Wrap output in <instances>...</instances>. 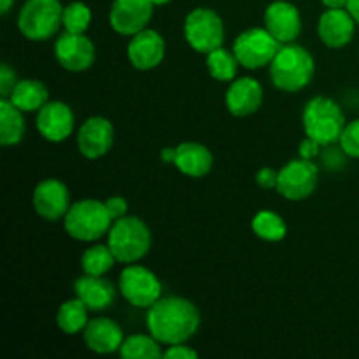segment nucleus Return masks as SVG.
I'll use <instances>...</instances> for the list:
<instances>
[{
    "mask_svg": "<svg viewBox=\"0 0 359 359\" xmlns=\"http://www.w3.org/2000/svg\"><path fill=\"white\" fill-rule=\"evenodd\" d=\"M165 51H167V46L160 32L144 28L142 32L130 39L126 55L137 70H153L163 62Z\"/></svg>",
    "mask_w": 359,
    "mask_h": 359,
    "instance_id": "nucleus-17",
    "label": "nucleus"
},
{
    "mask_svg": "<svg viewBox=\"0 0 359 359\" xmlns=\"http://www.w3.org/2000/svg\"><path fill=\"white\" fill-rule=\"evenodd\" d=\"M83 339L88 349L95 354H112L121 349L125 342L123 330L109 318H95L83 330Z\"/></svg>",
    "mask_w": 359,
    "mask_h": 359,
    "instance_id": "nucleus-20",
    "label": "nucleus"
},
{
    "mask_svg": "<svg viewBox=\"0 0 359 359\" xmlns=\"http://www.w3.org/2000/svg\"><path fill=\"white\" fill-rule=\"evenodd\" d=\"M356 21L347 9H326L319 16L318 35L325 46L332 49L346 48L354 39Z\"/></svg>",
    "mask_w": 359,
    "mask_h": 359,
    "instance_id": "nucleus-18",
    "label": "nucleus"
},
{
    "mask_svg": "<svg viewBox=\"0 0 359 359\" xmlns=\"http://www.w3.org/2000/svg\"><path fill=\"white\" fill-rule=\"evenodd\" d=\"M339 144L344 154H347L351 158H358L359 160V119H354L349 125H346Z\"/></svg>",
    "mask_w": 359,
    "mask_h": 359,
    "instance_id": "nucleus-31",
    "label": "nucleus"
},
{
    "mask_svg": "<svg viewBox=\"0 0 359 359\" xmlns=\"http://www.w3.org/2000/svg\"><path fill=\"white\" fill-rule=\"evenodd\" d=\"M105 207H107L112 221H116V219H121V217L126 216V210H128V202H126L123 196H111V198L105 200Z\"/></svg>",
    "mask_w": 359,
    "mask_h": 359,
    "instance_id": "nucleus-34",
    "label": "nucleus"
},
{
    "mask_svg": "<svg viewBox=\"0 0 359 359\" xmlns=\"http://www.w3.org/2000/svg\"><path fill=\"white\" fill-rule=\"evenodd\" d=\"M163 358L167 359H196L198 358V353L195 349H191L186 344H175V346H170L163 353Z\"/></svg>",
    "mask_w": 359,
    "mask_h": 359,
    "instance_id": "nucleus-35",
    "label": "nucleus"
},
{
    "mask_svg": "<svg viewBox=\"0 0 359 359\" xmlns=\"http://www.w3.org/2000/svg\"><path fill=\"white\" fill-rule=\"evenodd\" d=\"M25 125L23 111L16 107L9 98H0V142L4 147L16 146L23 140Z\"/></svg>",
    "mask_w": 359,
    "mask_h": 359,
    "instance_id": "nucleus-23",
    "label": "nucleus"
},
{
    "mask_svg": "<svg viewBox=\"0 0 359 359\" xmlns=\"http://www.w3.org/2000/svg\"><path fill=\"white\" fill-rule=\"evenodd\" d=\"M146 325L151 335L163 346L186 344L200 328L195 304L181 297H165L147 309Z\"/></svg>",
    "mask_w": 359,
    "mask_h": 359,
    "instance_id": "nucleus-1",
    "label": "nucleus"
},
{
    "mask_svg": "<svg viewBox=\"0 0 359 359\" xmlns=\"http://www.w3.org/2000/svg\"><path fill=\"white\" fill-rule=\"evenodd\" d=\"M18 81L20 79L16 76V70L9 63H2V67H0V97L9 98L14 86L18 84Z\"/></svg>",
    "mask_w": 359,
    "mask_h": 359,
    "instance_id": "nucleus-32",
    "label": "nucleus"
},
{
    "mask_svg": "<svg viewBox=\"0 0 359 359\" xmlns=\"http://www.w3.org/2000/svg\"><path fill=\"white\" fill-rule=\"evenodd\" d=\"M184 37L189 48L202 55H209L224 44L223 20L209 7H196L186 16Z\"/></svg>",
    "mask_w": 359,
    "mask_h": 359,
    "instance_id": "nucleus-7",
    "label": "nucleus"
},
{
    "mask_svg": "<svg viewBox=\"0 0 359 359\" xmlns=\"http://www.w3.org/2000/svg\"><path fill=\"white\" fill-rule=\"evenodd\" d=\"M226 109L235 118L251 116L262 107L263 104V86L252 77H235L224 95Z\"/></svg>",
    "mask_w": 359,
    "mask_h": 359,
    "instance_id": "nucleus-19",
    "label": "nucleus"
},
{
    "mask_svg": "<svg viewBox=\"0 0 359 359\" xmlns=\"http://www.w3.org/2000/svg\"><path fill=\"white\" fill-rule=\"evenodd\" d=\"M112 217L105 202L86 198L72 203L63 217V226L69 237L79 242H95L109 233L112 226Z\"/></svg>",
    "mask_w": 359,
    "mask_h": 359,
    "instance_id": "nucleus-5",
    "label": "nucleus"
},
{
    "mask_svg": "<svg viewBox=\"0 0 359 359\" xmlns=\"http://www.w3.org/2000/svg\"><path fill=\"white\" fill-rule=\"evenodd\" d=\"M174 165L188 177H203L212 170L214 156L203 144L182 142L175 147Z\"/></svg>",
    "mask_w": 359,
    "mask_h": 359,
    "instance_id": "nucleus-22",
    "label": "nucleus"
},
{
    "mask_svg": "<svg viewBox=\"0 0 359 359\" xmlns=\"http://www.w3.org/2000/svg\"><path fill=\"white\" fill-rule=\"evenodd\" d=\"M321 147L323 146L318 140L305 135V139L300 142V147H298V154H300V158H304V160H314V158L319 156V153H321Z\"/></svg>",
    "mask_w": 359,
    "mask_h": 359,
    "instance_id": "nucleus-36",
    "label": "nucleus"
},
{
    "mask_svg": "<svg viewBox=\"0 0 359 359\" xmlns=\"http://www.w3.org/2000/svg\"><path fill=\"white\" fill-rule=\"evenodd\" d=\"M119 291L133 307L149 309L161 298V283L149 269L130 263L119 276Z\"/></svg>",
    "mask_w": 359,
    "mask_h": 359,
    "instance_id": "nucleus-9",
    "label": "nucleus"
},
{
    "mask_svg": "<svg viewBox=\"0 0 359 359\" xmlns=\"http://www.w3.org/2000/svg\"><path fill=\"white\" fill-rule=\"evenodd\" d=\"M88 311L90 309L83 300H79L77 297L70 298L60 305L58 314H56V325L65 335H77L86 328Z\"/></svg>",
    "mask_w": 359,
    "mask_h": 359,
    "instance_id": "nucleus-25",
    "label": "nucleus"
},
{
    "mask_svg": "<svg viewBox=\"0 0 359 359\" xmlns=\"http://www.w3.org/2000/svg\"><path fill=\"white\" fill-rule=\"evenodd\" d=\"M69 188L58 179H44L34 189V209L42 219H63L70 209Z\"/></svg>",
    "mask_w": 359,
    "mask_h": 359,
    "instance_id": "nucleus-14",
    "label": "nucleus"
},
{
    "mask_svg": "<svg viewBox=\"0 0 359 359\" xmlns=\"http://www.w3.org/2000/svg\"><path fill=\"white\" fill-rule=\"evenodd\" d=\"M74 112L65 102H48L37 111L35 126L49 142H63L74 130Z\"/></svg>",
    "mask_w": 359,
    "mask_h": 359,
    "instance_id": "nucleus-16",
    "label": "nucleus"
},
{
    "mask_svg": "<svg viewBox=\"0 0 359 359\" xmlns=\"http://www.w3.org/2000/svg\"><path fill=\"white\" fill-rule=\"evenodd\" d=\"M319 182V168L312 163V160H291L280 168L279 182H277V193L284 198L305 200L316 191Z\"/></svg>",
    "mask_w": 359,
    "mask_h": 359,
    "instance_id": "nucleus-10",
    "label": "nucleus"
},
{
    "mask_svg": "<svg viewBox=\"0 0 359 359\" xmlns=\"http://www.w3.org/2000/svg\"><path fill=\"white\" fill-rule=\"evenodd\" d=\"M153 11L151 0H114L109 11V23L116 34L133 37L147 28Z\"/></svg>",
    "mask_w": 359,
    "mask_h": 359,
    "instance_id": "nucleus-11",
    "label": "nucleus"
},
{
    "mask_svg": "<svg viewBox=\"0 0 359 359\" xmlns=\"http://www.w3.org/2000/svg\"><path fill=\"white\" fill-rule=\"evenodd\" d=\"M256 182L262 189H277V182H279V172H276L270 167H263L262 170L256 174Z\"/></svg>",
    "mask_w": 359,
    "mask_h": 359,
    "instance_id": "nucleus-33",
    "label": "nucleus"
},
{
    "mask_svg": "<svg viewBox=\"0 0 359 359\" xmlns=\"http://www.w3.org/2000/svg\"><path fill=\"white\" fill-rule=\"evenodd\" d=\"M207 56V69H209L210 76L219 83H231L237 77L238 70V60L233 51H228L223 46L214 51H210Z\"/></svg>",
    "mask_w": 359,
    "mask_h": 359,
    "instance_id": "nucleus-27",
    "label": "nucleus"
},
{
    "mask_svg": "<svg viewBox=\"0 0 359 359\" xmlns=\"http://www.w3.org/2000/svg\"><path fill=\"white\" fill-rule=\"evenodd\" d=\"M116 258L109 245H91L81 256V269L90 276H105L114 266Z\"/></svg>",
    "mask_w": 359,
    "mask_h": 359,
    "instance_id": "nucleus-29",
    "label": "nucleus"
},
{
    "mask_svg": "<svg viewBox=\"0 0 359 359\" xmlns=\"http://www.w3.org/2000/svg\"><path fill=\"white\" fill-rule=\"evenodd\" d=\"M151 2H153V6H167L172 0H151Z\"/></svg>",
    "mask_w": 359,
    "mask_h": 359,
    "instance_id": "nucleus-41",
    "label": "nucleus"
},
{
    "mask_svg": "<svg viewBox=\"0 0 359 359\" xmlns=\"http://www.w3.org/2000/svg\"><path fill=\"white\" fill-rule=\"evenodd\" d=\"M326 9H347L349 0H321Z\"/></svg>",
    "mask_w": 359,
    "mask_h": 359,
    "instance_id": "nucleus-37",
    "label": "nucleus"
},
{
    "mask_svg": "<svg viewBox=\"0 0 359 359\" xmlns=\"http://www.w3.org/2000/svg\"><path fill=\"white\" fill-rule=\"evenodd\" d=\"M265 28L280 44H291L302 34L300 11L294 4L276 0L265 11Z\"/></svg>",
    "mask_w": 359,
    "mask_h": 359,
    "instance_id": "nucleus-15",
    "label": "nucleus"
},
{
    "mask_svg": "<svg viewBox=\"0 0 359 359\" xmlns=\"http://www.w3.org/2000/svg\"><path fill=\"white\" fill-rule=\"evenodd\" d=\"M114 144V126L107 118L91 116L77 132V149L88 160L107 154Z\"/></svg>",
    "mask_w": 359,
    "mask_h": 359,
    "instance_id": "nucleus-13",
    "label": "nucleus"
},
{
    "mask_svg": "<svg viewBox=\"0 0 359 359\" xmlns=\"http://www.w3.org/2000/svg\"><path fill=\"white\" fill-rule=\"evenodd\" d=\"M280 46L266 28H249L235 39L231 51L244 69L258 70L272 63Z\"/></svg>",
    "mask_w": 359,
    "mask_h": 359,
    "instance_id": "nucleus-8",
    "label": "nucleus"
},
{
    "mask_svg": "<svg viewBox=\"0 0 359 359\" xmlns=\"http://www.w3.org/2000/svg\"><path fill=\"white\" fill-rule=\"evenodd\" d=\"M347 11H349L351 16L354 18V21H356V25L359 27V0H349Z\"/></svg>",
    "mask_w": 359,
    "mask_h": 359,
    "instance_id": "nucleus-38",
    "label": "nucleus"
},
{
    "mask_svg": "<svg viewBox=\"0 0 359 359\" xmlns=\"http://www.w3.org/2000/svg\"><path fill=\"white\" fill-rule=\"evenodd\" d=\"M74 293L79 300L86 304L90 311H105L114 304L116 290L111 280L104 276H90L84 273L74 283Z\"/></svg>",
    "mask_w": 359,
    "mask_h": 359,
    "instance_id": "nucleus-21",
    "label": "nucleus"
},
{
    "mask_svg": "<svg viewBox=\"0 0 359 359\" xmlns=\"http://www.w3.org/2000/svg\"><path fill=\"white\" fill-rule=\"evenodd\" d=\"M175 160V147H165L161 151V161L163 163H174Z\"/></svg>",
    "mask_w": 359,
    "mask_h": 359,
    "instance_id": "nucleus-39",
    "label": "nucleus"
},
{
    "mask_svg": "<svg viewBox=\"0 0 359 359\" xmlns=\"http://www.w3.org/2000/svg\"><path fill=\"white\" fill-rule=\"evenodd\" d=\"M63 28L72 34H86L91 23V9L84 2H72L63 7Z\"/></svg>",
    "mask_w": 359,
    "mask_h": 359,
    "instance_id": "nucleus-30",
    "label": "nucleus"
},
{
    "mask_svg": "<svg viewBox=\"0 0 359 359\" xmlns=\"http://www.w3.org/2000/svg\"><path fill=\"white\" fill-rule=\"evenodd\" d=\"M302 125L305 135L318 140L323 147H328L339 142L347 123L335 100L328 97H314L305 104Z\"/></svg>",
    "mask_w": 359,
    "mask_h": 359,
    "instance_id": "nucleus-3",
    "label": "nucleus"
},
{
    "mask_svg": "<svg viewBox=\"0 0 359 359\" xmlns=\"http://www.w3.org/2000/svg\"><path fill=\"white\" fill-rule=\"evenodd\" d=\"M13 6H14V0H0V14H2V16H6Z\"/></svg>",
    "mask_w": 359,
    "mask_h": 359,
    "instance_id": "nucleus-40",
    "label": "nucleus"
},
{
    "mask_svg": "<svg viewBox=\"0 0 359 359\" xmlns=\"http://www.w3.org/2000/svg\"><path fill=\"white\" fill-rule=\"evenodd\" d=\"M9 100L23 112H37L42 105L49 102V93L46 84L37 79H20L14 86Z\"/></svg>",
    "mask_w": 359,
    "mask_h": 359,
    "instance_id": "nucleus-24",
    "label": "nucleus"
},
{
    "mask_svg": "<svg viewBox=\"0 0 359 359\" xmlns=\"http://www.w3.org/2000/svg\"><path fill=\"white\" fill-rule=\"evenodd\" d=\"M55 56L69 72H84L95 63V44L84 34L63 32L55 42Z\"/></svg>",
    "mask_w": 359,
    "mask_h": 359,
    "instance_id": "nucleus-12",
    "label": "nucleus"
},
{
    "mask_svg": "<svg viewBox=\"0 0 359 359\" xmlns=\"http://www.w3.org/2000/svg\"><path fill=\"white\" fill-rule=\"evenodd\" d=\"M251 226L256 237L266 242H280L287 233L286 221L273 210H259L252 217Z\"/></svg>",
    "mask_w": 359,
    "mask_h": 359,
    "instance_id": "nucleus-26",
    "label": "nucleus"
},
{
    "mask_svg": "<svg viewBox=\"0 0 359 359\" xmlns=\"http://www.w3.org/2000/svg\"><path fill=\"white\" fill-rule=\"evenodd\" d=\"M119 354L125 359H160L163 358L161 344L153 335H130L123 342Z\"/></svg>",
    "mask_w": 359,
    "mask_h": 359,
    "instance_id": "nucleus-28",
    "label": "nucleus"
},
{
    "mask_svg": "<svg viewBox=\"0 0 359 359\" xmlns=\"http://www.w3.org/2000/svg\"><path fill=\"white\" fill-rule=\"evenodd\" d=\"M316 63L311 53L294 42L283 44L270 63V79L273 86L286 93H297L309 86L314 77Z\"/></svg>",
    "mask_w": 359,
    "mask_h": 359,
    "instance_id": "nucleus-2",
    "label": "nucleus"
},
{
    "mask_svg": "<svg viewBox=\"0 0 359 359\" xmlns=\"http://www.w3.org/2000/svg\"><path fill=\"white\" fill-rule=\"evenodd\" d=\"M60 0H27L18 14V28L28 41H48L63 27Z\"/></svg>",
    "mask_w": 359,
    "mask_h": 359,
    "instance_id": "nucleus-6",
    "label": "nucleus"
},
{
    "mask_svg": "<svg viewBox=\"0 0 359 359\" xmlns=\"http://www.w3.org/2000/svg\"><path fill=\"white\" fill-rule=\"evenodd\" d=\"M151 231L142 219L135 216H125L112 223L107 233V245L111 248L116 262L123 265L137 263L149 252Z\"/></svg>",
    "mask_w": 359,
    "mask_h": 359,
    "instance_id": "nucleus-4",
    "label": "nucleus"
}]
</instances>
